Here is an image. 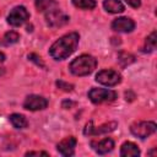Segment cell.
Segmentation results:
<instances>
[{"label":"cell","instance_id":"cell-10","mask_svg":"<svg viewBox=\"0 0 157 157\" xmlns=\"http://www.w3.org/2000/svg\"><path fill=\"white\" fill-rule=\"evenodd\" d=\"M76 144H77L76 139H75L74 136H69V137L63 139V140L58 144L56 148H58L59 153H61V155L65 156V157H69V156H72V155L75 153Z\"/></svg>","mask_w":157,"mask_h":157},{"label":"cell","instance_id":"cell-1","mask_svg":"<svg viewBox=\"0 0 157 157\" xmlns=\"http://www.w3.org/2000/svg\"><path fill=\"white\" fill-rule=\"evenodd\" d=\"M80 36L76 32H71L69 34L63 36L56 42H54L49 49V54L55 60H64L69 58L78 45Z\"/></svg>","mask_w":157,"mask_h":157},{"label":"cell","instance_id":"cell-23","mask_svg":"<svg viewBox=\"0 0 157 157\" xmlns=\"http://www.w3.org/2000/svg\"><path fill=\"white\" fill-rule=\"evenodd\" d=\"M131 7H135V9H137L140 5H141V0H125Z\"/></svg>","mask_w":157,"mask_h":157},{"label":"cell","instance_id":"cell-26","mask_svg":"<svg viewBox=\"0 0 157 157\" xmlns=\"http://www.w3.org/2000/svg\"><path fill=\"white\" fill-rule=\"evenodd\" d=\"M4 60H5V55H4V53L0 52V64L4 63Z\"/></svg>","mask_w":157,"mask_h":157},{"label":"cell","instance_id":"cell-8","mask_svg":"<svg viewBox=\"0 0 157 157\" xmlns=\"http://www.w3.org/2000/svg\"><path fill=\"white\" fill-rule=\"evenodd\" d=\"M48 105V101L42 97V96H37V94H29L26 97L25 102H23V108L27 110H42L45 109Z\"/></svg>","mask_w":157,"mask_h":157},{"label":"cell","instance_id":"cell-11","mask_svg":"<svg viewBox=\"0 0 157 157\" xmlns=\"http://www.w3.org/2000/svg\"><path fill=\"white\" fill-rule=\"evenodd\" d=\"M112 28L117 32L129 33L135 28V22L129 17H118L112 22Z\"/></svg>","mask_w":157,"mask_h":157},{"label":"cell","instance_id":"cell-13","mask_svg":"<svg viewBox=\"0 0 157 157\" xmlns=\"http://www.w3.org/2000/svg\"><path fill=\"white\" fill-rule=\"evenodd\" d=\"M139 155H140V150L134 142L128 141V142H124L121 145L120 156H123V157H136Z\"/></svg>","mask_w":157,"mask_h":157},{"label":"cell","instance_id":"cell-24","mask_svg":"<svg viewBox=\"0 0 157 157\" xmlns=\"http://www.w3.org/2000/svg\"><path fill=\"white\" fill-rule=\"evenodd\" d=\"M26 156H49L47 152H44V151H39V152H27L26 153Z\"/></svg>","mask_w":157,"mask_h":157},{"label":"cell","instance_id":"cell-9","mask_svg":"<svg viewBox=\"0 0 157 157\" xmlns=\"http://www.w3.org/2000/svg\"><path fill=\"white\" fill-rule=\"evenodd\" d=\"M117 126H118L117 121H109V123H105L99 126H93L92 121H90L86 125L83 132H85V135H101V134H107V132L115 130Z\"/></svg>","mask_w":157,"mask_h":157},{"label":"cell","instance_id":"cell-5","mask_svg":"<svg viewBox=\"0 0 157 157\" xmlns=\"http://www.w3.org/2000/svg\"><path fill=\"white\" fill-rule=\"evenodd\" d=\"M88 98L93 103L112 102L117 98V93L108 88H92L88 92Z\"/></svg>","mask_w":157,"mask_h":157},{"label":"cell","instance_id":"cell-4","mask_svg":"<svg viewBox=\"0 0 157 157\" xmlns=\"http://www.w3.org/2000/svg\"><path fill=\"white\" fill-rule=\"evenodd\" d=\"M69 16L65 15L61 10L59 9H52L49 11H47L45 13V21H47V25L49 27H61L64 25H66L69 22Z\"/></svg>","mask_w":157,"mask_h":157},{"label":"cell","instance_id":"cell-21","mask_svg":"<svg viewBox=\"0 0 157 157\" xmlns=\"http://www.w3.org/2000/svg\"><path fill=\"white\" fill-rule=\"evenodd\" d=\"M28 59L31 60V61H33V63H36L38 66H40V67H43V69H45V65H44V63H43V60H42V58L40 56H38L37 54H28Z\"/></svg>","mask_w":157,"mask_h":157},{"label":"cell","instance_id":"cell-27","mask_svg":"<svg viewBox=\"0 0 157 157\" xmlns=\"http://www.w3.org/2000/svg\"><path fill=\"white\" fill-rule=\"evenodd\" d=\"M4 71H5V70H4V67H1V66H0V75H1V74H4Z\"/></svg>","mask_w":157,"mask_h":157},{"label":"cell","instance_id":"cell-19","mask_svg":"<svg viewBox=\"0 0 157 157\" xmlns=\"http://www.w3.org/2000/svg\"><path fill=\"white\" fill-rule=\"evenodd\" d=\"M118 61L121 66H126V65H130L131 63L135 61V56L130 53H126V52H121L119 53L118 55Z\"/></svg>","mask_w":157,"mask_h":157},{"label":"cell","instance_id":"cell-22","mask_svg":"<svg viewBox=\"0 0 157 157\" xmlns=\"http://www.w3.org/2000/svg\"><path fill=\"white\" fill-rule=\"evenodd\" d=\"M56 86H58L59 88H61L63 91H66V92H70V91L74 90V85L67 83V82H64V81H61V80L56 81Z\"/></svg>","mask_w":157,"mask_h":157},{"label":"cell","instance_id":"cell-6","mask_svg":"<svg viewBox=\"0 0 157 157\" xmlns=\"http://www.w3.org/2000/svg\"><path fill=\"white\" fill-rule=\"evenodd\" d=\"M96 81L99 82V83H102V85H104V86L112 87V86L118 85L121 81V76H120V74L118 71L107 69V70L99 71L96 75Z\"/></svg>","mask_w":157,"mask_h":157},{"label":"cell","instance_id":"cell-18","mask_svg":"<svg viewBox=\"0 0 157 157\" xmlns=\"http://www.w3.org/2000/svg\"><path fill=\"white\" fill-rule=\"evenodd\" d=\"M156 31H153L147 38H146V40H145V45H144V48H142V52H145V53H151V52H153L155 49H156Z\"/></svg>","mask_w":157,"mask_h":157},{"label":"cell","instance_id":"cell-25","mask_svg":"<svg viewBox=\"0 0 157 157\" xmlns=\"http://www.w3.org/2000/svg\"><path fill=\"white\" fill-rule=\"evenodd\" d=\"M71 104H74V103L70 102V101H64V102H63V108H69Z\"/></svg>","mask_w":157,"mask_h":157},{"label":"cell","instance_id":"cell-20","mask_svg":"<svg viewBox=\"0 0 157 157\" xmlns=\"http://www.w3.org/2000/svg\"><path fill=\"white\" fill-rule=\"evenodd\" d=\"M72 4L83 10H92L96 7V1L94 0H72Z\"/></svg>","mask_w":157,"mask_h":157},{"label":"cell","instance_id":"cell-12","mask_svg":"<svg viewBox=\"0 0 157 157\" xmlns=\"http://www.w3.org/2000/svg\"><path fill=\"white\" fill-rule=\"evenodd\" d=\"M92 146L94 147V150L98 155H105L114 148V141L109 137H105L98 142H92Z\"/></svg>","mask_w":157,"mask_h":157},{"label":"cell","instance_id":"cell-7","mask_svg":"<svg viewBox=\"0 0 157 157\" xmlns=\"http://www.w3.org/2000/svg\"><path fill=\"white\" fill-rule=\"evenodd\" d=\"M28 18H29V13L27 9L25 6H16L10 11L7 16V22L13 27H18L23 25Z\"/></svg>","mask_w":157,"mask_h":157},{"label":"cell","instance_id":"cell-14","mask_svg":"<svg viewBox=\"0 0 157 157\" xmlns=\"http://www.w3.org/2000/svg\"><path fill=\"white\" fill-rule=\"evenodd\" d=\"M103 7L105 9V11H108L110 13H120L125 10L124 5L119 0H104Z\"/></svg>","mask_w":157,"mask_h":157},{"label":"cell","instance_id":"cell-17","mask_svg":"<svg viewBox=\"0 0 157 157\" xmlns=\"http://www.w3.org/2000/svg\"><path fill=\"white\" fill-rule=\"evenodd\" d=\"M55 6H56V1L55 0H36V7L40 12L49 11Z\"/></svg>","mask_w":157,"mask_h":157},{"label":"cell","instance_id":"cell-3","mask_svg":"<svg viewBox=\"0 0 157 157\" xmlns=\"http://www.w3.org/2000/svg\"><path fill=\"white\" fill-rule=\"evenodd\" d=\"M130 131L140 139H146L156 131V124L153 121H137L130 126Z\"/></svg>","mask_w":157,"mask_h":157},{"label":"cell","instance_id":"cell-15","mask_svg":"<svg viewBox=\"0 0 157 157\" xmlns=\"http://www.w3.org/2000/svg\"><path fill=\"white\" fill-rule=\"evenodd\" d=\"M9 119L11 121V124L13 125V128H16V129H26L28 126V121H27L26 117L22 114L13 113L9 117Z\"/></svg>","mask_w":157,"mask_h":157},{"label":"cell","instance_id":"cell-2","mask_svg":"<svg viewBox=\"0 0 157 157\" xmlns=\"http://www.w3.org/2000/svg\"><path fill=\"white\" fill-rule=\"evenodd\" d=\"M97 66V60L87 54L80 55L76 59H74L69 66L71 74L76 76H86L90 75Z\"/></svg>","mask_w":157,"mask_h":157},{"label":"cell","instance_id":"cell-16","mask_svg":"<svg viewBox=\"0 0 157 157\" xmlns=\"http://www.w3.org/2000/svg\"><path fill=\"white\" fill-rule=\"evenodd\" d=\"M18 39H20V34L17 32H15V31H10V32L5 33V36L0 40V44H2V45H11V44L17 43Z\"/></svg>","mask_w":157,"mask_h":157}]
</instances>
